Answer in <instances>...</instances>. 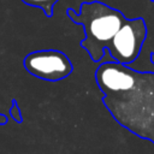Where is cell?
<instances>
[{
  "label": "cell",
  "instance_id": "4",
  "mask_svg": "<svg viewBox=\"0 0 154 154\" xmlns=\"http://www.w3.org/2000/svg\"><path fill=\"white\" fill-rule=\"evenodd\" d=\"M59 0H22V2H24L28 6L31 7H37L41 8L45 13L46 17H52L53 16V11H54V5L58 2Z\"/></svg>",
  "mask_w": 154,
  "mask_h": 154
},
{
  "label": "cell",
  "instance_id": "1",
  "mask_svg": "<svg viewBox=\"0 0 154 154\" xmlns=\"http://www.w3.org/2000/svg\"><path fill=\"white\" fill-rule=\"evenodd\" d=\"M66 14L73 23L82 25L84 38L81 41V47L95 63L102 60L105 51L126 20L122 11L101 1H84L78 12L67 8Z\"/></svg>",
  "mask_w": 154,
  "mask_h": 154
},
{
  "label": "cell",
  "instance_id": "3",
  "mask_svg": "<svg viewBox=\"0 0 154 154\" xmlns=\"http://www.w3.org/2000/svg\"><path fill=\"white\" fill-rule=\"evenodd\" d=\"M23 65L31 76L48 82L61 81L69 77L73 70L67 55L57 49L31 52L24 58Z\"/></svg>",
  "mask_w": 154,
  "mask_h": 154
},
{
  "label": "cell",
  "instance_id": "5",
  "mask_svg": "<svg viewBox=\"0 0 154 154\" xmlns=\"http://www.w3.org/2000/svg\"><path fill=\"white\" fill-rule=\"evenodd\" d=\"M10 114L12 117L13 120H16V123L20 124L23 122V118H22V113H20V109H19V106L17 103L16 100L12 101V105H11V108H10Z\"/></svg>",
  "mask_w": 154,
  "mask_h": 154
},
{
  "label": "cell",
  "instance_id": "6",
  "mask_svg": "<svg viewBox=\"0 0 154 154\" xmlns=\"http://www.w3.org/2000/svg\"><path fill=\"white\" fill-rule=\"evenodd\" d=\"M152 1H154V0H152Z\"/></svg>",
  "mask_w": 154,
  "mask_h": 154
},
{
  "label": "cell",
  "instance_id": "2",
  "mask_svg": "<svg viewBox=\"0 0 154 154\" xmlns=\"http://www.w3.org/2000/svg\"><path fill=\"white\" fill-rule=\"evenodd\" d=\"M146 38V20L141 17L126 18L123 26L109 43L107 52L114 61L124 65H131V63L138 58Z\"/></svg>",
  "mask_w": 154,
  "mask_h": 154
}]
</instances>
